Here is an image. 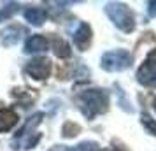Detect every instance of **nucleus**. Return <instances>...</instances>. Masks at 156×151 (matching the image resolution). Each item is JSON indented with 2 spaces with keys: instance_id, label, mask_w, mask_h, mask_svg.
<instances>
[{
  "instance_id": "nucleus-3",
  "label": "nucleus",
  "mask_w": 156,
  "mask_h": 151,
  "mask_svg": "<svg viewBox=\"0 0 156 151\" xmlns=\"http://www.w3.org/2000/svg\"><path fill=\"white\" fill-rule=\"evenodd\" d=\"M105 14L111 18V21L123 32H133L135 30V18L133 13L121 2H111L105 5Z\"/></svg>"
},
{
  "instance_id": "nucleus-5",
  "label": "nucleus",
  "mask_w": 156,
  "mask_h": 151,
  "mask_svg": "<svg viewBox=\"0 0 156 151\" xmlns=\"http://www.w3.org/2000/svg\"><path fill=\"white\" fill-rule=\"evenodd\" d=\"M137 79L144 86H154L156 84V49L153 53H149L147 58L144 60V63L139 67Z\"/></svg>"
},
{
  "instance_id": "nucleus-4",
  "label": "nucleus",
  "mask_w": 156,
  "mask_h": 151,
  "mask_svg": "<svg viewBox=\"0 0 156 151\" xmlns=\"http://www.w3.org/2000/svg\"><path fill=\"white\" fill-rule=\"evenodd\" d=\"M100 65L107 72H123L132 65V55L126 49L107 51L100 60Z\"/></svg>"
},
{
  "instance_id": "nucleus-2",
  "label": "nucleus",
  "mask_w": 156,
  "mask_h": 151,
  "mask_svg": "<svg viewBox=\"0 0 156 151\" xmlns=\"http://www.w3.org/2000/svg\"><path fill=\"white\" fill-rule=\"evenodd\" d=\"M42 118H44L42 113H37V114H34L32 118H28V121L23 125V128L20 130L14 135V139H12V142H11L12 149H32V148L39 142L41 134L35 132V128L41 125Z\"/></svg>"
},
{
  "instance_id": "nucleus-12",
  "label": "nucleus",
  "mask_w": 156,
  "mask_h": 151,
  "mask_svg": "<svg viewBox=\"0 0 156 151\" xmlns=\"http://www.w3.org/2000/svg\"><path fill=\"white\" fill-rule=\"evenodd\" d=\"M53 49L58 58H69L70 56V46L65 42L62 37H53Z\"/></svg>"
},
{
  "instance_id": "nucleus-7",
  "label": "nucleus",
  "mask_w": 156,
  "mask_h": 151,
  "mask_svg": "<svg viewBox=\"0 0 156 151\" xmlns=\"http://www.w3.org/2000/svg\"><path fill=\"white\" fill-rule=\"evenodd\" d=\"M72 39H74V46L79 51H86L91 44V27L88 23H79V27L74 32Z\"/></svg>"
},
{
  "instance_id": "nucleus-8",
  "label": "nucleus",
  "mask_w": 156,
  "mask_h": 151,
  "mask_svg": "<svg viewBox=\"0 0 156 151\" xmlns=\"http://www.w3.org/2000/svg\"><path fill=\"white\" fill-rule=\"evenodd\" d=\"M48 46L49 42L44 35H32L25 44V53H41L48 49Z\"/></svg>"
},
{
  "instance_id": "nucleus-1",
  "label": "nucleus",
  "mask_w": 156,
  "mask_h": 151,
  "mask_svg": "<svg viewBox=\"0 0 156 151\" xmlns=\"http://www.w3.org/2000/svg\"><path fill=\"white\" fill-rule=\"evenodd\" d=\"M76 102H77L81 113L88 118V120H93L97 114H102L105 113L107 107H109V95H107L105 90H86V92H81V93L76 97Z\"/></svg>"
},
{
  "instance_id": "nucleus-11",
  "label": "nucleus",
  "mask_w": 156,
  "mask_h": 151,
  "mask_svg": "<svg viewBox=\"0 0 156 151\" xmlns=\"http://www.w3.org/2000/svg\"><path fill=\"white\" fill-rule=\"evenodd\" d=\"M20 34H23V28H20V27H9V28H5L4 34H2V44L7 46V48L18 44V41L21 39Z\"/></svg>"
},
{
  "instance_id": "nucleus-10",
  "label": "nucleus",
  "mask_w": 156,
  "mask_h": 151,
  "mask_svg": "<svg viewBox=\"0 0 156 151\" xmlns=\"http://www.w3.org/2000/svg\"><path fill=\"white\" fill-rule=\"evenodd\" d=\"M25 20L34 27H41L46 21V11L41 7H30L25 11Z\"/></svg>"
},
{
  "instance_id": "nucleus-6",
  "label": "nucleus",
  "mask_w": 156,
  "mask_h": 151,
  "mask_svg": "<svg viewBox=\"0 0 156 151\" xmlns=\"http://www.w3.org/2000/svg\"><path fill=\"white\" fill-rule=\"evenodd\" d=\"M25 70L28 76H32L34 79L37 81H42V79H48L51 74V60H48L46 56H41V58H34L32 62L27 63Z\"/></svg>"
},
{
  "instance_id": "nucleus-13",
  "label": "nucleus",
  "mask_w": 156,
  "mask_h": 151,
  "mask_svg": "<svg viewBox=\"0 0 156 151\" xmlns=\"http://www.w3.org/2000/svg\"><path fill=\"white\" fill-rule=\"evenodd\" d=\"M140 123H142V127L147 130L151 135H154V137H156V121L153 120V118H151V116L144 113V114L140 116Z\"/></svg>"
},
{
  "instance_id": "nucleus-19",
  "label": "nucleus",
  "mask_w": 156,
  "mask_h": 151,
  "mask_svg": "<svg viewBox=\"0 0 156 151\" xmlns=\"http://www.w3.org/2000/svg\"><path fill=\"white\" fill-rule=\"evenodd\" d=\"M153 106H154V111H156V99H154V102H153Z\"/></svg>"
},
{
  "instance_id": "nucleus-15",
  "label": "nucleus",
  "mask_w": 156,
  "mask_h": 151,
  "mask_svg": "<svg viewBox=\"0 0 156 151\" xmlns=\"http://www.w3.org/2000/svg\"><path fill=\"white\" fill-rule=\"evenodd\" d=\"M18 7H20L18 4H9V5H5L4 9H0V21H2V20H7L9 16H12L16 11H18Z\"/></svg>"
},
{
  "instance_id": "nucleus-17",
  "label": "nucleus",
  "mask_w": 156,
  "mask_h": 151,
  "mask_svg": "<svg viewBox=\"0 0 156 151\" xmlns=\"http://www.w3.org/2000/svg\"><path fill=\"white\" fill-rule=\"evenodd\" d=\"M65 151H81V149H79L77 146H76V148H67V149H65Z\"/></svg>"
},
{
  "instance_id": "nucleus-14",
  "label": "nucleus",
  "mask_w": 156,
  "mask_h": 151,
  "mask_svg": "<svg viewBox=\"0 0 156 151\" xmlns=\"http://www.w3.org/2000/svg\"><path fill=\"white\" fill-rule=\"evenodd\" d=\"M79 132H81L79 125H76V123H72V121H67L63 125V128H62V134L65 137H74V135H77Z\"/></svg>"
},
{
  "instance_id": "nucleus-18",
  "label": "nucleus",
  "mask_w": 156,
  "mask_h": 151,
  "mask_svg": "<svg viewBox=\"0 0 156 151\" xmlns=\"http://www.w3.org/2000/svg\"><path fill=\"white\" fill-rule=\"evenodd\" d=\"M51 151H60V148H58V146H56V148H53V149H51Z\"/></svg>"
},
{
  "instance_id": "nucleus-16",
  "label": "nucleus",
  "mask_w": 156,
  "mask_h": 151,
  "mask_svg": "<svg viewBox=\"0 0 156 151\" xmlns=\"http://www.w3.org/2000/svg\"><path fill=\"white\" fill-rule=\"evenodd\" d=\"M147 11L151 16H156V2H147Z\"/></svg>"
},
{
  "instance_id": "nucleus-9",
  "label": "nucleus",
  "mask_w": 156,
  "mask_h": 151,
  "mask_svg": "<svg viewBox=\"0 0 156 151\" xmlns=\"http://www.w3.org/2000/svg\"><path fill=\"white\" fill-rule=\"evenodd\" d=\"M18 123V114L11 109H0V132H9V130Z\"/></svg>"
}]
</instances>
